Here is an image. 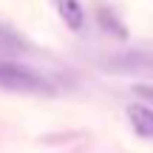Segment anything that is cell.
<instances>
[{
    "label": "cell",
    "mask_w": 153,
    "mask_h": 153,
    "mask_svg": "<svg viewBox=\"0 0 153 153\" xmlns=\"http://www.w3.org/2000/svg\"><path fill=\"white\" fill-rule=\"evenodd\" d=\"M0 88L20 91V94H51L54 91L51 79H45L34 68L17 65V62H0Z\"/></svg>",
    "instance_id": "obj_1"
},
{
    "label": "cell",
    "mask_w": 153,
    "mask_h": 153,
    "mask_svg": "<svg viewBox=\"0 0 153 153\" xmlns=\"http://www.w3.org/2000/svg\"><path fill=\"white\" fill-rule=\"evenodd\" d=\"M116 74H150L153 71V57L142 54V51H128V54H119L108 62Z\"/></svg>",
    "instance_id": "obj_2"
},
{
    "label": "cell",
    "mask_w": 153,
    "mask_h": 153,
    "mask_svg": "<svg viewBox=\"0 0 153 153\" xmlns=\"http://www.w3.org/2000/svg\"><path fill=\"white\" fill-rule=\"evenodd\" d=\"M57 11H60L62 23H65L68 28H74V31H79L82 23H85V11H82V3L79 0H54Z\"/></svg>",
    "instance_id": "obj_3"
},
{
    "label": "cell",
    "mask_w": 153,
    "mask_h": 153,
    "mask_svg": "<svg viewBox=\"0 0 153 153\" xmlns=\"http://www.w3.org/2000/svg\"><path fill=\"white\" fill-rule=\"evenodd\" d=\"M128 116H131L133 131L142 139H153V111L145 108V105H131L128 108Z\"/></svg>",
    "instance_id": "obj_4"
},
{
    "label": "cell",
    "mask_w": 153,
    "mask_h": 153,
    "mask_svg": "<svg viewBox=\"0 0 153 153\" xmlns=\"http://www.w3.org/2000/svg\"><path fill=\"white\" fill-rule=\"evenodd\" d=\"M99 23H102V28L105 31H111V34H116V37H125V28H122V23L114 17V11L111 9H99Z\"/></svg>",
    "instance_id": "obj_5"
},
{
    "label": "cell",
    "mask_w": 153,
    "mask_h": 153,
    "mask_svg": "<svg viewBox=\"0 0 153 153\" xmlns=\"http://www.w3.org/2000/svg\"><path fill=\"white\" fill-rule=\"evenodd\" d=\"M0 48H9V51H23V40L11 31L9 26H0Z\"/></svg>",
    "instance_id": "obj_6"
},
{
    "label": "cell",
    "mask_w": 153,
    "mask_h": 153,
    "mask_svg": "<svg viewBox=\"0 0 153 153\" xmlns=\"http://www.w3.org/2000/svg\"><path fill=\"white\" fill-rule=\"evenodd\" d=\"M136 94H142V97L153 99V88H150V85H139V88H136Z\"/></svg>",
    "instance_id": "obj_7"
}]
</instances>
